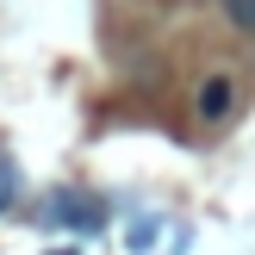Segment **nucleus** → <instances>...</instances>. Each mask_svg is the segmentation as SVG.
<instances>
[{
  "label": "nucleus",
  "mask_w": 255,
  "mask_h": 255,
  "mask_svg": "<svg viewBox=\"0 0 255 255\" xmlns=\"http://www.w3.org/2000/svg\"><path fill=\"white\" fill-rule=\"evenodd\" d=\"M37 218L50 224V231H106V206H100L94 193H75V187H56V193H44V206H37Z\"/></svg>",
  "instance_id": "1"
},
{
  "label": "nucleus",
  "mask_w": 255,
  "mask_h": 255,
  "mask_svg": "<svg viewBox=\"0 0 255 255\" xmlns=\"http://www.w3.org/2000/svg\"><path fill=\"white\" fill-rule=\"evenodd\" d=\"M231 106H237V87L224 81V75H212V81L199 87V112H206V119H224Z\"/></svg>",
  "instance_id": "2"
},
{
  "label": "nucleus",
  "mask_w": 255,
  "mask_h": 255,
  "mask_svg": "<svg viewBox=\"0 0 255 255\" xmlns=\"http://www.w3.org/2000/svg\"><path fill=\"white\" fill-rule=\"evenodd\" d=\"M12 199H19V168H12V156L0 149V212H6Z\"/></svg>",
  "instance_id": "3"
},
{
  "label": "nucleus",
  "mask_w": 255,
  "mask_h": 255,
  "mask_svg": "<svg viewBox=\"0 0 255 255\" xmlns=\"http://www.w3.org/2000/svg\"><path fill=\"white\" fill-rule=\"evenodd\" d=\"M224 12H231L243 31H255V0H224Z\"/></svg>",
  "instance_id": "4"
},
{
  "label": "nucleus",
  "mask_w": 255,
  "mask_h": 255,
  "mask_svg": "<svg viewBox=\"0 0 255 255\" xmlns=\"http://www.w3.org/2000/svg\"><path fill=\"white\" fill-rule=\"evenodd\" d=\"M50 255H81V249H50Z\"/></svg>",
  "instance_id": "5"
}]
</instances>
